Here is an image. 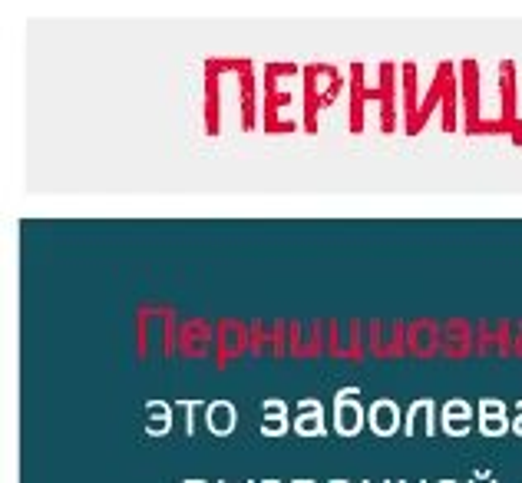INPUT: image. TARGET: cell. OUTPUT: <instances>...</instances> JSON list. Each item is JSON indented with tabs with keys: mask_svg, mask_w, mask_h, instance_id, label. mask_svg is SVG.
Instances as JSON below:
<instances>
[{
	"mask_svg": "<svg viewBox=\"0 0 522 483\" xmlns=\"http://www.w3.org/2000/svg\"><path fill=\"white\" fill-rule=\"evenodd\" d=\"M364 407H361V391L357 388H341L334 397V431L351 437L364 427Z\"/></svg>",
	"mask_w": 522,
	"mask_h": 483,
	"instance_id": "obj_1",
	"label": "cell"
},
{
	"mask_svg": "<svg viewBox=\"0 0 522 483\" xmlns=\"http://www.w3.org/2000/svg\"><path fill=\"white\" fill-rule=\"evenodd\" d=\"M295 431L304 437H321L324 434V407L314 397H304L295 414Z\"/></svg>",
	"mask_w": 522,
	"mask_h": 483,
	"instance_id": "obj_2",
	"label": "cell"
},
{
	"mask_svg": "<svg viewBox=\"0 0 522 483\" xmlns=\"http://www.w3.org/2000/svg\"><path fill=\"white\" fill-rule=\"evenodd\" d=\"M367 421H371V427L377 434H394L400 427V407L390 401V397H380V401L371 404V414H367Z\"/></svg>",
	"mask_w": 522,
	"mask_h": 483,
	"instance_id": "obj_3",
	"label": "cell"
},
{
	"mask_svg": "<svg viewBox=\"0 0 522 483\" xmlns=\"http://www.w3.org/2000/svg\"><path fill=\"white\" fill-rule=\"evenodd\" d=\"M205 424L212 427L215 434H232L238 424V411L232 401H212L205 407Z\"/></svg>",
	"mask_w": 522,
	"mask_h": 483,
	"instance_id": "obj_4",
	"label": "cell"
},
{
	"mask_svg": "<svg viewBox=\"0 0 522 483\" xmlns=\"http://www.w3.org/2000/svg\"><path fill=\"white\" fill-rule=\"evenodd\" d=\"M407 434H433V401L420 397L407 411Z\"/></svg>",
	"mask_w": 522,
	"mask_h": 483,
	"instance_id": "obj_5",
	"label": "cell"
},
{
	"mask_svg": "<svg viewBox=\"0 0 522 483\" xmlns=\"http://www.w3.org/2000/svg\"><path fill=\"white\" fill-rule=\"evenodd\" d=\"M288 427V404L278 401V397H268L265 414H261V431L265 434H285Z\"/></svg>",
	"mask_w": 522,
	"mask_h": 483,
	"instance_id": "obj_6",
	"label": "cell"
},
{
	"mask_svg": "<svg viewBox=\"0 0 522 483\" xmlns=\"http://www.w3.org/2000/svg\"><path fill=\"white\" fill-rule=\"evenodd\" d=\"M169 427H172V407L166 401H149L146 404V431L152 437H162V434H169Z\"/></svg>",
	"mask_w": 522,
	"mask_h": 483,
	"instance_id": "obj_7",
	"label": "cell"
},
{
	"mask_svg": "<svg viewBox=\"0 0 522 483\" xmlns=\"http://www.w3.org/2000/svg\"><path fill=\"white\" fill-rule=\"evenodd\" d=\"M480 421H483V431L486 434H503L506 431V404L503 401H486L480 404Z\"/></svg>",
	"mask_w": 522,
	"mask_h": 483,
	"instance_id": "obj_8",
	"label": "cell"
},
{
	"mask_svg": "<svg viewBox=\"0 0 522 483\" xmlns=\"http://www.w3.org/2000/svg\"><path fill=\"white\" fill-rule=\"evenodd\" d=\"M470 404L466 401H450L447 407H443V427H447L450 434H463L466 427H470Z\"/></svg>",
	"mask_w": 522,
	"mask_h": 483,
	"instance_id": "obj_9",
	"label": "cell"
},
{
	"mask_svg": "<svg viewBox=\"0 0 522 483\" xmlns=\"http://www.w3.org/2000/svg\"><path fill=\"white\" fill-rule=\"evenodd\" d=\"M513 427H516V434H522V404H519V411H516V421H513Z\"/></svg>",
	"mask_w": 522,
	"mask_h": 483,
	"instance_id": "obj_10",
	"label": "cell"
},
{
	"mask_svg": "<svg viewBox=\"0 0 522 483\" xmlns=\"http://www.w3.org/2000/svg\"><path fill=\"white\" fill-rule=\"evenodd\" d=\"M473 483H496L493 477H489V474H476V480Z\"/></svg>",
	"mask_w": 522,
	"mask_h": 483,
	"instance_id": "obj_11",
	"label": "cell"
},
{
	"mask_svg": "<svg viewBox=\"0 0 522 483\" xmlns=\"http://www.w3.org/2000/svg\"><path fill=\"white\" fill-rule=\"evenodd\" d=\"M186 483H205V480H195V477H192V480H186Z\"/></svg>",
	"mask_w": 522,
	"mask_h": 483,
	"instance_id": "obj_12",
	"label": "cell"
},
{
	"mask_svg": "<svg viewBox=\"0 0 522 483\" xmlns=\"http://www.w3.org/2000/svg\"><path fill=\"white\" fill-rule=\"evenodd\" d=\"M295 483H314V480H295Z\"/></svg>",
	"mask_w": 522,
	"mask_h": 483,
	"instance_id": "obj_13",
	"label": "cell"
},
{
	"mask_svg": "<svg viewBox=\"0 0 522 483\" xmlns=\"http://www.w3.org/2000/svg\"><path fill=\"white\" fill-rule=\"evenodd\" d=\"M261 483H278V480H261Z\"/></svg>",
	"mask_w": 522,
	"mask_h": 483,
	"instance_id": "obj_14",
	"label": "cell"
},
{
	"mask_svg": "<svg viewBox=\"0 0 522 483\" xmlns=\"http://www.w3.org/2000/svg\"><path fill=\"white\" fill-rule=\"evenodd\" d=\"M331 483H347V480H331Z\"/></svg>",
	"mask_w": 522,
	"mask_h": 483,
	"instance_id": "obj_15",
	"label": "cell"
},
{
	"mask_svg": "<svg viewBox=\"0 0 522 483\" xmlns=\"http://www.w3.org/2000/svg\"><path fill=\"white\" fill-rule=\"evenodd\" d=\"M440 483H456V480H440Z\"/></svg>",
	"mask_w": 522,
	"mask_h": 483,
	"instance_id": "obj_16",
	"label": "cell"
}]
</instances>
